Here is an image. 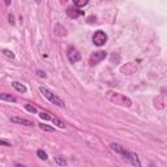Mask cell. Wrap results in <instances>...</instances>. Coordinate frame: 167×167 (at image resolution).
Segmentation results:
<instances>
[{"mask_svg":"<svg viewBox=\"0 0 167 167\" xmlns=\"http://www.w3.org/2000/svg\"><path fill=\"white\" fill-rule=\"evenodd\" d=\"M0 99H2V101H5V102H13V103L16 102V98L8 93H0Z\"/></svg>","mask_w":167,"mask_h":167,"instance_id":"obj_13","label":"cell"},{"mask_svg":"<svg viewBox=\"0 0 167 167\" xmlns=\"http://www.w3.org/2000/svg\"><path fill=\"white\" fill-rule=\"evenodd\" d=\"M106 56H107V52L102 51V50H99V51H96V52H93L90 55V58H89V63H90V65H96L99 62L104 60Z\"/></svg>","mask_w":167,"mask_h":167,"instance_id":"obj_5","label":"cell"},{"mask_svg":"<svg viewBox=\"0 0 167 167\" xmlns=\"http://www.w3.org/2000/svg\"><path fill=\"white\" fill-rule=\"evenodd\" d=\"M10 121L14 124H20V125H26V127H33L34 123L31 120H27V119H24V118H20V116H12L10 118Z\"/></svg>","mask_w":167,"mask_h":167,"instance_id":"obj_8","label":"cell"},{"mask_svg":"<svg viewBox=\"0 0 167 167\" xmlns=\"http://www.w3.org/2000/svg\"><path fill=\"white\" fill-rule=\"evenodd\" d=\"M25 108H26V111H29V112H31V114H37V111H38L35 106H33L30 103H26L25 104Z\"/></svg>","mask_w":167,"mask_h":167,"instance_id":"obj_19","label":"cell"},{"mask_svg":"<svg viewBox=\"0 0 167 167\" xmlns=\"http://www.w3.org/2000/svg\"><path fill=\"white\" fill-rule=\"evenodd\" d=\"M67 58L71 63H77L81 60V54L79 52V50L75 48V47H68L67 50Z\"/></svg>","mask_w":167,"mask_h":167,"instance_id":"obj_6","label":"cell"},{"mask_svg":"<svg viewBox=\"0 0 167 167\" xmlns=\"http://www.w3.org/2000/svg\"><path fill=\"white\" fill-rule=\"evenodd\" d=\"M88 4H89V0H75L73 2V5L79 9H80V7H85Z\"/></svg>","mask_w":167,"mask_h":167,"instance_id":"obj_17","label":"cell"},{"mask_svg":"<svg viewBox=\"0 0 167 167\" xmlns=\"http://www.w3.org/2000/svg\"><path fill=\"white\" fill-rule=\"evenodd\" d=\"M106 98H107L110 102H112L115 104H119V106H124V107H131L132 106L131 99L128 97H125L124 94H120L118 92L108 90L107 93H106Z\"/></svg>","mask_w":167,"mask_h":167,"instance_id":"obj_1","label":"cell"},{"mask_svg":"<svg viewBox=\"0 0 167 167\" xmlns=\"http://www.w3.org/2000/svg\"><path fill=\"white\" fill-rule=\"evenodd\" d=\"M110 149L112 150L114 153H116V154H119V155H121L127 162L129 161V153L131 152H127V150L121 146V145H119V144H116V142H112V144H110Z\"/></svg>","mask_w":167,"mask_h":167,"instance_id":"obj_4","label":"cell"},{"mask_svg":"<svg viewBox=\"0 0 167 167\" xmlns=\"http://www.w3.org/2000/svg\"><path fill=\"white\" fill-rule=\"evenodd\" d=\"M38 125H39V128H41L42 131H46V132H54V131H55V128H54V127L47 125V124H44V123H39Z\"/></svg>","mask_w":167,"mask_h":167,"instance_id":"obj_18","label":"cell"},{"mask_svg":"<svg viewBox=\"0 0 167 167\" xmlns=\"http://www.w3.org/2000/svg\"><path fill=\"white\" fill-rule=\"evenodd\" d=\"M65 12H67V16L71 18H79L80 16H84L85 14V12L79 8H76V7H68L65 9Z\"/></svg>","mask_w":167,"mask_h":167,"instance_id":"obj_7","label":"cell"},{"mask_svg":"<svg viewBox=\"0 0 167 167\" xmlns=\"http://www.w3.org/2000/svg\"><path fill=\"white\" fill-rule=\"evenodd\" d=\"M2 52H3V55H4V56H7V58H9V59H14V54H13L12 51H10V50L4 48Z\"/></svg>","mask_w":167,"mask_h":167,"instance_id":"obj_20","label":"cell"},{"mask_svg":"<svg viewBox=\"0 0 167 167\" xmlns=\"http://www.w3.org/2000/svg\"><path fill=\"white\" fill-rule=\"evenodd\" d=\"M128 163H131L135 167H141L140 158H138V155L136 153H129V161H128Z\"/></svg>","mask_w":167,"mask_h":167,"instance_id":"obj_11","label":"cell"},{"mask_svg":"<svg viewBox=\"0 0 167 167\" xmlns=\"http://www.w3.org/2000/svg\"><path fill=\"white\" fill-rule=\"evenodd\" d=\"M93 20L96 21V17H94V16H90V17L88 18V21H89V22H93Z\"/></svg>","mask_w":167,"mask_h":167,"instance_id":"obj_25","label":"cell"},{"mask_svg":"<svg viewBox=\"0 0 167 167\" xmlns=\"http://www.w3.org/2000/svg\"><path fill=\"white\" fill-rule=\"evenodd\" d=\"M12 86H13V89L14 90H17L18 93H26V86L24 85V84H21V82H17V81H14V82H12Z\"/></svg>","mask_w":167,"mask_h":167,"instance_id":"obj_12","label":"cell"},{"mask_svg":"<svg viewBox=\"0 0 167 167\" xmlns=\"http://www.w3.org/2000/svg\"><path fill=\"white\" fill-rule=\"evenodd\" d=\"M54 31H55V34H56L58 37H67L68 35V31H67V29L62 25V24H56L54 27Z\"/></svg>","mask_w":167,"mask_h":167,"instance_id":"obj_10","label":"cell"},{"mask_svg":"<svg viewBox=\"0 0 167 167\" xmlns=\"http://www.w3.org/2000/svg\"><path fill=\"white\" fill-rule=\"evenodd\" d=\"M39 118H41V119H43V120H51L52 116H50V114H48V112H44V111H41V112H39Z\"/></svg>","mask_w":167,"mask_h":167,"instance_id":"obj_21","label":"cell"},{"mask_svg":"<svg viewBox=\"0 0 167 167\" xmlns=\"http://www.w3.org/2000/svg\"><path fill=\"white\" fill-rule=\"evenodd\" d=\"M8 21H9V24H10V25H14V24H16L13 13H8Z\"/></svg>","mask_w":167,"mask_h":167,"instance_id":"obj_23","label":"cell"},{"mask_svg":"<svg viewBox=\"0 0 167 167\" xmlns=\"http://www.w3.org/2000/svg\"><path fill=\"white\" fill-rule=\"evenodd\" d=\"M0 146H5V148H10L12 146V144L9 141H5V140H0Z\"/></svg>","mask_w":167,"mask_h":167,"instance_id":"obj_22","label":"cell"},{"mask_svg":"<svg viewBox=\"0 0 167 167\" xmlns=\"http://www.w3.org/2000/svg\"><path fill=\"white\" fill-rule=\"evenodd\" d=\"M55 163H56L58 166L60 167H65L67 165H68V162H67V159L63 158V157H60V155H58V157H55Z\"/></svg>","mask_w":167,"mask_h":167,"instance_id":"obj_14","label":"cell"},{"mask_svg":"<svg viewBox=\"0 0 167 167\" xmlns=\"http://www.w3.org/2000/svg\"><path fill=\"white\" fill-rule=\"evenodd\" d=\"M35 73H37V76H39V77H42V79H46V77H47V75H46V73H44V72H43V71H39V69H38V71L35 72Z\"/></svg>","mask_w":167,"mask_h":167,"instance_id":"obj_24","label":"cell"},{"mask_svg":"<svg viewBox=\"0 0 167 167\" xmlns=\"http://www.w3.org/2000/svg\"><path fill=\"white\" fill-rule=\"evenodd\" d=\"M16 167H27L25 165H21V163H16Z\"/></svg>","mask_w":167,"mask_h":167,"instance_id":"obj_26","label":"cell"},{"mask_svg":"<svg viewBox=\"0 0 167 167\" xmlns=\"http://www.w3.org/2000/svg\"><path fill=\"white\" fill-rule=\"evenodd\" d=\"M136 69H137V67H136V64L133 63V62H129V63H127L125 65H123L121 67V72H123L124 75H132V73H135L136 72Z\"/></svg>","mask_w":167,"mask_h":167,"instance_id":"obj_9","label":"cell"},{"mask_svg":"<svg viewBox=\"0 0 167 167\" xmlns=\"http://www.w3.org/2000/svg\"><path fill=\"white\" fill-rule=\"evenodd\" d=\"M106 42H107V34H106L103 30H97L96 33H94V35H93V43L96 44V46L101 47V46H103Z\"/></svg>","mask_w":167,"mask_h":167,"instance_id":"obj_3","label":"cell"},{"mask_svg":"<svg viewBox=\"0 0 167 167\" xmlns=\"http://www.w3.org/2000/svg\"><path fill=\"white\" fill-rule=\"evenodd\" d=\"M37 155H38V158L42 159V161H47V159H48L47 153L44 152V150H42V149H38V150H37Z\"/></svg>","mask_w":167,"mask_h":167,"instance_id":"obj_16","label":"cell"},{"mask_svg":"<svg viewBox=\"0 0 167 167\" xmlns=\"http://www.w3.org/2000/svg\"><path fill=\"white\" fill-rule=\"evenodd\" d=\"M39 92L43 94V97L46 99H48V102H51L52 104L58 106V107H63V108L65 107V103H64L63 99L60 97H58L56 94H54L51 90H48L46 86H39Z\"/></svg>","mask_w":167,"mask_h":167,"instance_id":"obj_2","label":"cell"},{"mask_svg":"<svg viewBox=\"0 0 167 167\" xmlns=\"http://www.w3.org/2000/svg\"><path fill=\"white\" fill-rule=\"evenodd\" d=\"M51 120H52V124H54V125H56V127H59V128H63V129H64V128L67 127L64 121H63V120H60L59 118H51Z\"/></svg>","mask_w":167,"mask_h":167,"instance_id":"obj_15","label":"cell"}]
</instances>
